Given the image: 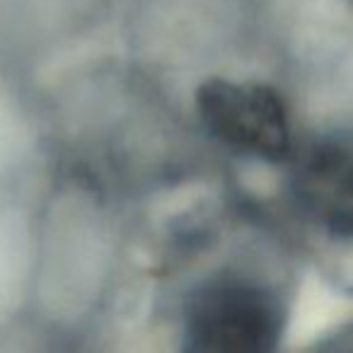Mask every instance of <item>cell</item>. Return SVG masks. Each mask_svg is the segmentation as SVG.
<instances>
[{
	"mask_svg": "<svg viewBox=\"0 0 353 353\" xmlns=\"http://www.w3.org/2000/svg\"><path fill=\"white\" fill-rule=\"evenodd\" d=\"M295 196L319 228L353 237V126L324 133L300 155Z\"/></svg>",
	"mask_w": 353,
	"mask_h": 353,
	"instance_id": "cell-3",
	"label": "cell"
},
{
	"mask_svg": "<svg viewBox=\"0 0 353 353\" xmlns=\"http://www.w3.org/2000/svg\"><path fill=\"white\" fill-rule=\"evenodd\" d=\"M281 310L247 279H213L194 293L176 353H276Z\"/></svg>",
	"mask_w": 353,
	"mask_h": 353,
	"instance_id": "cell-1",
	"label": "cell"
},
{
	"mask_svg": "<svg viewBox=\"0 0 353 353\" xmlns=\"http://www.w3.org/2000/svg\"><path fill=\"white\" fill-rule=\"evenodd\" d=\"M196 104L208 131L232 150L271 162L290 155L288 112L266 85L208 80Z\"/></svg>",
	"mask_w": 353,
	"mask_h": 353,
	"instance_id": "cell-2",
	"label": "cell"
}]
</instances>
